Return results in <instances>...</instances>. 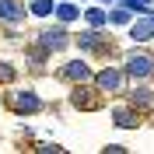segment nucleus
Masks as SVG:
<instances>
[{"mask_svg":"<svg viewBox=\"0 0 154 154\" xmlns=\"http://www.w3.org/2000/svg\"><path fill=\"white\" fill-rule=\"evenodd\" d=\"M14 74H18V70L11 67V63H0V84H7V81H14Z\"/></svg>","mask_w":154,"mask_h":154,"instance_id":"obj_16","label":"nucleus"},{"mask_svg":"<svg viewBox=\"0 0 154 154\" xmlns=\"http://www.w3.org/2000/svg\"><path fill=\"white\" fill-rule=\"evenodd\" d=\"M74 105H77V109H91V105H95V98H91V95H81V88H77V91H74Z\"/></svg>","mask_w":154,"mask_h":154,"instance_id":"obj_14","label":"nucleus"},{"mask_svg":"<svg viewBox=\"0 0 154 154\" xmlns=\"http://www.w3.org/2000/svg\"><path fill=\"white\" fill-rule=\"evenodd\" d=\"M84 18H88V25H91V28H102V25H109V11H102V7H88Z\"/></svg>","mask_w":154,"mask_h":154,"instance_id":"obj_10","label":"nucleus"},{"mask_svg":"<svg viewBox=\"0 0 154 154\" xmlns=\"http://www.w3.org/2000/svg\"><path fill=\"white\" fill-rule=\"evenodd\" d=\"M7 105L14 109V112H38V105H42V102H38V95L35 91H14V95H7Z\"/></svg>","mask_w":154,"mask_h":154,"instance_id":"obj_2","label":"nucleus"},{"mask_svg":"<svg viewBox=\"0 0 154 154\" xmlns=\"http://www.w3.org/2000/svg\"><path fill=\"white\" fill-rule=\"evenodd\" d=\"M32 14L35 18H49V14H56V4L53 0H32Z\"/></svg>","mask_w":154,"mask_h":154,"instance_id":"obj_12","label":"nucleus"},{"mask_svg":"<svg viewBox=\"0 0 154 154\" xmlns=\"http://www.w3.org/2000/svg\"><path fill=\"white\" fill-rule=\"evenodd\" d=\"M56 18L63 21V25H70V21L81 18V7H77V4H56Z\"/></svg>","mask_w":154,"mask_h":154,"instance_id":"obj_9","label":"nucleus"},{"mask_svg":"<svg viewBox=\"0 0 154 154\" xmlns=\"http://www.w3.org/2000/svg\"><path fill=\"white\" fill-rule=\"evenodd\" d=\"M63 77L67 81H88L91 77V67H88L84 60H70L67 67H63Z\"/></svg>","mask_w":154,"mask_h":154,"instance_id":"obj_5","label":"nucleus"},{"mask_svg":"<svg viewBox=\"0 0 154 154\" xmlns=\"http://www.w3.org/2000/svg\"><path fill=\"white\" fill-rule=\"evenodd\" d=\"M130 38H133V42H151V38H154V18L137 21L133 28H130Z\"/></svg>","mask_w":154,"mask_h":154,"instance_id":"obj_6","label":"nucleus"},{"mask_svg":"<svg viewBox=\"0 0 154 154\" xmlns=\"http://www.w3.org/2000/svg\"><path fill=\"white\" fill-rule=\"evenodd\" d=\"M130 102H133V109H151L154 105V95L147 91V88H137L133 95H130Z\"/></svg>","mask_w":154,"mask_h":154,"instance_id":"obj_11","label":"nucleus"},{"mask_svg":"<svg viewBox=\"0 0 154 154\" xmlns=\"http://www.w3.org/2000/svg\"><path fill=\"white\" fill-rule=\"evenodd\" d=\"M116 126H123V130H130V126H137V109H116L112 112Z\"/></svg>","mask_w":154,"mask_h":154,"instance_id":"obj_8","label":"nucleus"},{"mask_svg":"<svg viewBox=\"0 0 154 154\" xmlns=\"http://www.w3.org/2000/svg\"><path fill=\"white\" fill-rule=\"evenodd\" d=\"M98 46V32H84L81 35V49H95Z\"/></svg>","mask_w":154,"mask_h":154,"instance_id":"obj_15","label":"nucleus"},{"mask_svg":"<svg viewBox=\"0 0 154 154\" xmlns=\"http://www.w3.org/2000/svg\"><path fill=\"white\" fill-rule=\"evenodd\" d=\"M126 74L130 77H151L154 74V56H147V53H133V56H126Z\"/></svg>","mask_w":154,"mask_h":154,"instance_id":"obj_1","label":"nucleus"},{"mask_svg":"<svg viewBox=\"0 0 154 154\" xmlns=\"http://www.w3.org/2000/svg\"><path fill=\"white\" fill-rule=\"evenodd\" d=\"M109 21H112V25H126V21H130V7H116L112 14H109Z\"/></svg>","mask_w":154,"mask_h":154,"instance_id":"obj_13","label":"nucleus"},{"mask_svg":"<svg viewBox=\"0 0 154 154\" xmlns=\"http://www.w3.org/2000/svg\"><path fill=\"white\" fill-rule=\"evenodd\" d=\"M95 84H98V91H123V70H112V67H105L102 74L95 77Z\"/></svg>","mask_w":154,"mask_h":154,"instance_id":"obj_3","label":"nucleus"},{"mask_svg":"<svg viewBox=\"0 0 154 154\" xmlns=\"http://www.w3.org/2000/svg\"><path fill=\"white\" fill-rule=\"evenodd\" d=\"M67 42H70V38H67L63 28H53V32H42V35H38V46L46 49V53H60Z\"/></svg>","mask_w":154,"mask_h":154,"instance_id":"obj_4","label":"nucleus"},{"mask_svg":"<svg viewBox=\"0 0 154 154\" xmlns=\"http://www.w3.org/2000/svg\"><path fill=\"white\" fill-rule=\"evenodd\" d=\"M25 18V7L14 4V0H0V21H21Z\"/></svg>","mask_w":154,"mask_h":154,"instance_id":"obj_7","label":"nucleus"},{"mask_svg":"<svg viewBox=\"0 0 154 154\" xmlns=\"http://www.w3.org/2000/svg\"><path fill=\"white\" fill-rule=\"evenodd\" d=\"M123 4L130 11H147V7H151V0H123Z\"/></svg>","mask_w":154,"mask_h":154,"instance_id":"obj_17","label":"nucleus"}]
</instances>
